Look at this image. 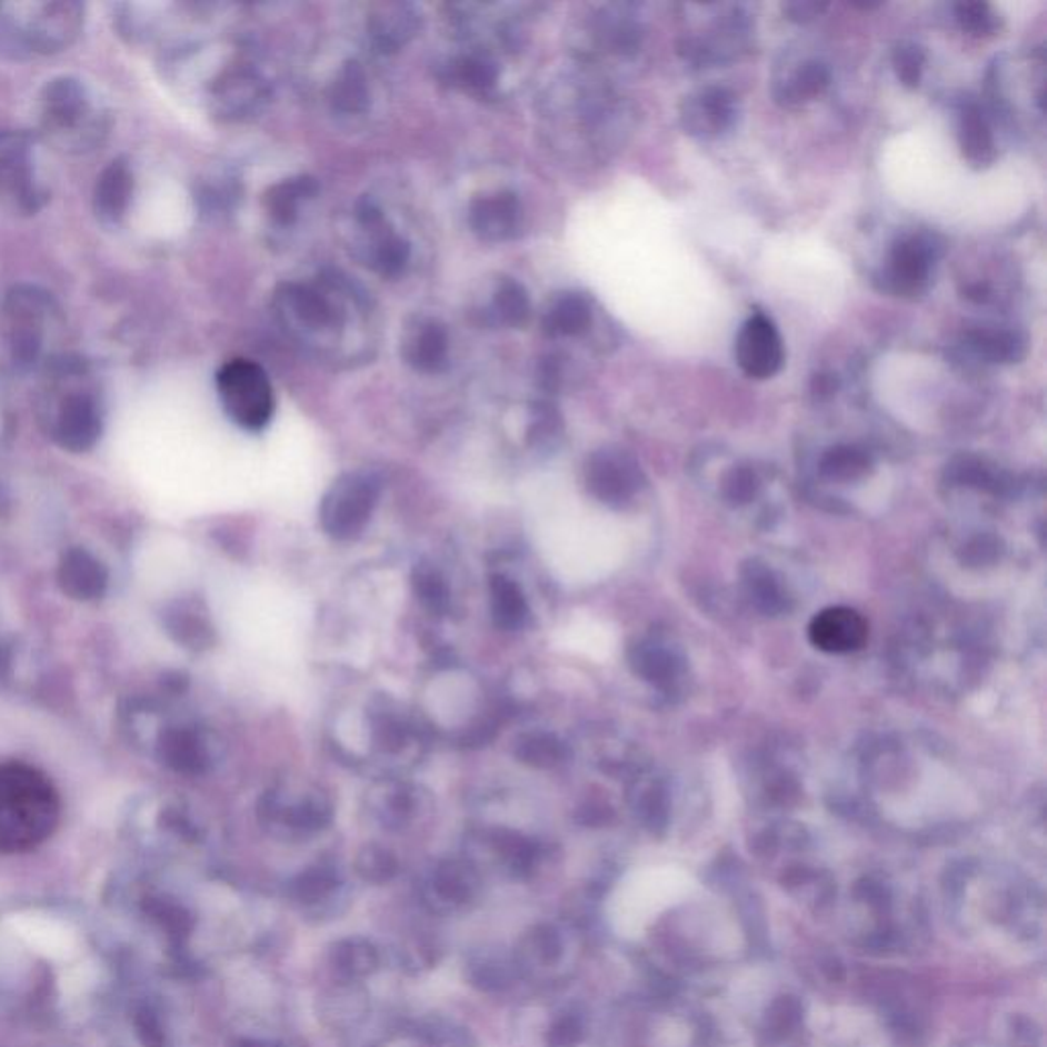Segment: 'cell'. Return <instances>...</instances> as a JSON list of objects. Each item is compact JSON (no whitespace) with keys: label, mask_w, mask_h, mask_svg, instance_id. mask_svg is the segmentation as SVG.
<instances>
[{"label":"cell","mask_w":1047,"mask_h":1047,"mask_svg":"<svg viewBox=\"0 0 1047 1047\" xmlns=\"http://www.w3.org/2000/svg\"><path fill=\"white\" fill-rule=\"evenodd\" d=\"M379 501V481L369 473H346L333 481L321 499L320 524L336 540L358 537L371 520Z\"/></svg>","instance_id":"cell-9"},{"label":"cell","mask_w":1047,"mask_h":1047,"mask_svg":"<svg viewBox=\"0 0 1047 1047\" xmlns=\"http://www.w3.org/2000/svg\"><path fill=\"white\" fill-rule=\"evenodd\" d=\"M231 1047H287L279 1041H269V1039H258V1037H240L233 1041Z\"/></svg>","instance_id":"cell-49"},{"label":"cell","mask_w":1047,"mask_h":1047,"mask_svg":"<svg viewBox=\"0 0 1047 1047\" xmlns=\"http://www.w3.org/2000/svg\"><path fill=\"white\" fill-rule=\"evenodd\" d=\"M594 311L588 297L581 293H562L550 303L542 328L552 338H575L589 330Z\"/></svg>","instance_id":"cell-23"},{"label":"cell","mask_w":1047,"mask_h":1047,"mask_svg":"<svg viewBox=\"0 0 1047 1047\" xmlns=\"http://www.w3.org/2000/svg\"><path fill=\"white\" fill-rule=\"evenodd\" d=\"M238 199V187L236 182H221V185H207L203 191L199 192V203L203 207L205 213H221L231 209V205Z\"/></svg>","instance_id":"cell-43"},{"label":"cell","mask_w":1047,"mask_h":1047,"mask_svg":"<svg viewBox=\"0 0 1047 1047\" xmlns=\"http://www.w3.org/2000/svg\"><path fill=\"white\" fill-rule=\"evenodd\" d=\"M489 604H491L493 622L501 630H518L528 618V604H526L522 589L506 575L491 577Z\"/></svg>","instance_id":"cell-27"},{"label":"cell","mask_w":1047,"mask_h":1047,"mask_svg":"<svg viewBox=\"0 0 1047 1047\" xmlns=\"http://www.w3.org/2000/svg\"><path fill=\"white\" fill-rule=\"evenodd\" d=\"M491 845L501 868L506 869L511 878H528L532 874L538 861V849L530 839L513 832H499L493 837Z\"/></svg>","instance_id":"cell-31"},{"label":"cell","mask_w":1047,"mask_h":1047,"mask_svg":"<svg viewBox=\"0 0 1047 1047\" xmlns=\"http://www.w3.org/2000/svg\"><path fill=\"white\" fill-rule=\"evenodd\" d=\"M864 465V457L854 448H837L827 457V467L832 473H851Z\"/></svg>","instance_id":"cell-44"},{"label":"cell","mask_w":1047,"mask_h":1047,"mask_svg":"<svg viewBox=\"0 0 1047 1047\" xmlns=\"http://www.w3.org/2000/svg\"><path fill=\"white\" fill-rule=\"evenodd\" d=\"M48 385L53 391L51 428L62 447L87 450L97 442L102 428V409L92 387L89 365L80 358H51Z\"/></svg>","instance_id":"cell-3"},{"label":"cell","mask_w":1047,"mask_h":1047,"mask_svg":"<svg viewBox=\"0 0 1047 1047\" xmlns=\"http://www.w3.org/2000/svg\"><path fill=\"white\" fill-rule=\"evenodd\" d=\"M450 72L457 84L465 89L479 90V92L491 89L498 82V66L491 58L481 53H471V56H462L459 60H455L450 66Z\"/></svg>","instance_id":"cell-36"},{"label":"cell","mask_w":1047,"mask_h":1047,"mask_svg":"<svg viewBox=\"0 0 1047 1047\" xmlns=\"http://www.w3.org/2000/svg\"><path fill=\"white\" fill-rule=\"evenodd\" d=\"M959 146H961L964 158L970 162L971 167H988L997 158L993 129L988 126V119L984 117L980 107L976 104L964 107L959 116Z\"/></svg>","instance_id":"cell-24"},{"label":"cell","mask_w":1047,"mask_h":1047,"mask_svg":"<svg viewBox=\"0 0 1047 1047\" xmlns=\"http://www.w3.org/2000/svg\"><path fill=\"white\" fill-rule=\"evenodd\" d=\"M958 23L970 36H993L998 29V13L988 2H959Z\"/></svg>","instance_id":"cell-39"},{"label":"cell","mask_w":1047,"mask_h":1047,"mask_svg":"<svg viewBox=\"0 0 1047 1047\" xmlns=\"http://www.w3.org/2000/svg\"><path fill=\"white\" fill-rule=\"evenodd\" d=\"M812 393L818 397H829L839 389V379L832 372H818L812 377Z\"/></svg>","instance_id":"cell-46"},{"label":"cell","mask_w":1047,"mask_h":1047,"mask_svg":"<svg viewBox=\"0 0 1047 1047\" xmlns=\"http://www.w3.org/2000/svg\"><path fill=\"white\" fill-rule=\"evenodd\" d=\"M143 910L148 913L150 919L160 925L162 931L167 933L170 946L174 949L177 961L185 964L182 949H185V944H187V939L191 937L192 929H195V917H192L191 910L182 907L172 898H146Z\"/></svg>","instance_id":"cell-26"},{"label":"cell","mask_w":1047,"mask_h":1047,"mask_svg":"<svg viewBox=\"0 0 1047 1047\" xmlns=\"http://www.w3.org/2000/svg\"><path fill=\"white\" fill-rule=\"evenodd\" d=\"M467 980L481 993H503L520 980L513 956L499 949H479L467 959Z\"/></svg>","instance_id":"cell-21"},{"label":"cell","mask_w":1047,"mask_h":1047,"mask_svg":"<svg viewBox=\"0 0 1047 1047\" xmlns=\"http://www.w3.org/2000/svg\"><path fill=\"white\" fill-rule=\"evenodd\" d=\"M48 197L39 172L38 141L27 131H0V203L14 213L33 216Z\"/></svg>","instance_id":"cell-7"},{"label":"cell","mask_w":1047,"mask_h":1047,"mask_svg":"<svg viewBox=\"0 0 1047 1047\" xmlns=\"http://www.w3.org/2000/svg\"><path fill=\"white\" fill-rule=\"evenodd\" d=\"M805 1021V1005L794 995L774 998L764 1017V1035L771 1044L788 1041L796 1031H800Z\"/></svg>","instance_id":"cell-30"},{"label":"cell","mask_w":1047,"mask_h":1047,"mask_svg":"<svg viewBox=\"0 0 1047 1047\" xmlns=\"http://www.w3.org/2000/svg\"><path fill=\"white\" fill-rule=\"evenodd\" d=\"M868 620L861 614L837 606L818 612L808 626V639L818 651L845 655L859 651L868 642Z\"/></svg>","instance_id":"cell-14"},{"label":"cell","mask_w":1047,"mask_h":1047,"mask_svg":"<svg viewBox=\"0 0 1047 1047\" xmlns=\"http://www.w3.org/2000/svg\"><path fill=\"white\" fill-rule=\"evenodd\" d=\"M933 260L935 248L920 236L896 242L881 277V289L900 297L923 293L931 279Z\"/></svg>","instance_id":"cell-12"},{"label":"cell","mask_w":1047,"mask_h":1047,"mask_svg":"<svg viewBox=\"0 0 1047 1047\" xmlns=\"http://www.w3.org/2000/svg\"><path fill=\"white\" fill-rule=\"evenodd\" d=\"M820 970H822L825 978L830 980V983H844L845 976H847L844 961L839 958L822 959V961H820Z\"/></svg>","instance_id":"cell-47"},{"label":"cell","mask_w":1047,"mask_h":1047,"mask_svg":"<svg viewBox=\"0 0 1047 1047\" xmlns=\"http://www.w3.org/2000/svg\"><path fill=\"white\" fill-rule=\"evenodd\" d=\"M60 309L50 293L31 285H19L4 297L0 309V340L14 371H36L48 355L51 332Z\"/></svg>","instance_id":"cell-6"},{"label":"cell","mask_w":1047,"mask_h":1047,"mask_svg":"<svg viewBox=\"0 0 1047 1047\" xmlns=\"http://www.w3.org/2000/svg\"><path fill=\"white\" fill-rule=\"evenodd\" d=\"M735 355L749 379L766 381L774 377L784 365V345L776 323L761 311L754 313L742 323Z\"/></svg>","instance_id":"cell-11"},{"label":"cell","mask_w":1047,"mask_h":1047,"mask_svg":"<svg viewBox=\"0 0 1047 1047\" xmlns=\"http://www.w3.org/2000/svg\"><path fill=\"white\" fill-rule=\"evenodd\" d=\"M516 757L532 767H549L561 759V742L549 735H526L516 741Z\"/></svg>","instance_id":"cell-38"},{"label":"cell","mask_w":1047,"mask_h":1047,"mask_svg":"<svg viewBox=\"0 0 1047 1047\" xmlns=\"http://www.w3.org/2000/svg\"><path fill=\"white\" fill-rule=\"evenodd\" d=\"M588 1015L579 1007H565L550 1017L545 1029L547 1047H581L588 1039Z\"/></svg>","instance_id":"cell-32"},{"label":"cell","mask_w":1047,"mask_h":1047,"mask_svg":"<svg viewBox=\"0 0 1047 1047\" xmlns=\"http://www.w3.org/2000/svg\"><path fill=\"white\" fill-rule=\"evenodd\" d=\"M330 966L342 983L358 984L381 968V954L365 937H345L330 949Z\"/></svg>","instance_id":"cell-19"},{"label":"cell","mask_w":1047,"mask_h":1047,"mask_svg":"<svg viewBox=\"0 0 1047 1047\" xmlns=\"http://www.w3.org/2000/svg\"><path fill=\"white\" fill-rule=\"evenodd\" d=\"M567 951V939L561 927L552 923H537L518 939L513 961L520 978H540L561 966Z\"/></svg>","instance_id":"cell-15"},{"label":"cell","mask_w":1047,"mask_h":1047,"mask_svg":"<svg viewBox=\"0 0 1047 1047\" xmlns=\"http://www.w3.org/2000/svg\"><path fill=\"white\" fill-rule=\"evenodd\" d=\"M966 297L970 301H976V303H986L990 299V287L986 282H974V285H968L966 287Z\"/></svg>","instance_id":"cell-48"},{"label":"cell","mask_w":1047,"mask_h":1047,"mask_svg":"<svg viewBox=\"0 0 1047 1047\" xmlns=\"http://www.w3.org/2000/svg\"><path fill=\"white\" fill-rule=\"evenodd\" d=\"M221 408L243 430H262L275 413V393L269 375L255 360L233 358L216 377Z\"/></svg>","instance_id":"cell-8"},{"label":"cell","mask_w":1047,"mask_h":1047,"mask_svg":"<svg viewBox=\"0 0 1047 1047\" xmlns=\"http://www.w3.org/2000/svg\"><path fill=\"white\" fill-rule=\"evenodd\" d=\"M352 291L342 282H285L275 309L285 330L303 345H336L345 332Z\"/></svg>","instance_id":"cell-4"},{"label":"cell","mask_w":1047,"mask_h":1047,"mask_svg":"<svg viewBox=\"0 0 1047 1047\" xmlns=\"http://www.w3.org/2000/svg\"><path fill=\"white\" fill-rule=\"evenodd\" d=\"M133 195V170L126 158L104 168L94 187V211L102 221L117 223L126 216Z\"/></svg>","instance_id":"cell-18"},{"label":"cell","mask_w":1047,"mask_h":1047,"mask_svg":"<svg viewBox=\"0 0 1047 1047\" xmlns=\"http://www.w3.org/2000/svg\"><path fill=\"white\" fill-rule=\"evenodd\" d=\"M968 346L974 355L984 358L986 362H1019L1025 357V340L1013 330L1000 328H978L966 336Z\"/></svg>","instance_id":"cell-28"},{"label":"cell","mask_w":1047,"mask_h":1047,"mask_svg":"<svg viewBox=\"0 0 1047 1047\" xmlns=\"http://www.w3.org/2000/svg\"><path fill=\"white\" fill-rule=\"evenodd\" d=\"M320 192V185L313 177H293L285 179L277 185H272L269 191L265 192V211L277 226H293L299 218L301 205L313 199Z\"/></svg>","instance_id":"cell-22"},{"label":"cell","mask_w":1047,"mask_h":1047,"mask_svg":"<svg viewBox=\"0 0 1047 1047\" xmlns=\"http://www.w3.org/2000/svg\"><path fill=\"white\" fill-rule=\"evenodd\" d=\"M418 27L416 13L403 4L381 7L369 21L372 43L381 51H396L408 41Z\"/></svg>","instance_id":"cell-25"},{"label":"cell","mask_w":1047,"mask_h":1047,"mask_svg":"<svg viewBox=\"0 0 1047 1047\" xmlns=\"http://www.w3.org/2000/svg\"><path fill=\"white\" fill-rule=\"evenodd\" d=\"M82 27L80 2H0V56L27 60L66 50Z\"/></svg>","instance_id":"cell-2"},{"label":"cell","mask_w":1047,"mask_h":1047,"mask_svg":"<svg viewBox=\"0 0 1047 1047\" xmlns=\"http://www.w3.org/2000/svg\"><path fill=\"white\" fill-rule=\"evenodd\" d=\"M829 68L822 62L810 60L794 72L792 78L788 80V87L784 90V97L788 102L812 101L829 89Z\"/></svg>","instance_id":"cell-35"},{"label":"cell","mask_w":1047,"mask_h":1047,"mask_svg":"<svg viewBox=\"0 0 1047 1047\" xmlns=\"http://www.w3.org/2000/svg\"><path fill=\"white\" fill-rule=\"evenodd\" d=\"M469 226L487 243L510 242L524 226V207L511 191L487 192L469 205Z\"/></svg>","instance_id":"cell-13"},{"label":"cell","mask_w":1047,"mask_h":1047,"mask_svg":"<svg viewBox=\"0 0 1047 1047\" xmlns=\"http://www.w3.org/2000/svg\"><path fill=\"white\" fill-rule=\"evenodd\" d=\"M60 820V796L41 771L0 766V851H26L48 839Z\"/></svg>","instance_id":"cell-1"},{"label":"cell","mask_w":1047,"mask_h":1047,"mask_svg":"<svg viewBox=\"0 0 1047 1047\" xmlns=\"http://www.w3.org/2000/svg\"><path fill=\"white\" fill-rule=\"evenodd\" d=\"M588 481L598 496L612 498L628 481V465L616 452H598L589 460Z\"/></svg>","instance_id":"cell-33"},{"label":"cell","mask_w":1047,"mask_h":1047,"mask_svg":"<svg viewBox=\"0 0 1047 1047\" xmlns=\"http://www.w3.org/2000/svg\"><path fill=\"white\" fill-rule=\"evenodd\" d=\"M737 121V99L720 87L700 90L681 107V123L691 136L710 138L732 128Z\"/></svg>","instance_id":"cell-16"},{"label":"cell","mask_w":1047,"mask_h":1047,"mask_svg":"<svg viewBox=\"0 0 1047 1047\" xmlns=\"http://www.w3.org/2000/svg\"><path fill=\"white\" fill-rule=\"evenodd\" d=\"M332 102L338 111L360 113L369 104L367 77L360 66L346 64L332 87Z\"/></svg>","instance_id":"cell-34"},{"label":"cell","mask_w":1047,"mask_h":1047,"mask_svg":"<svg viewBox=\"0 0 1047 1047\" xmlns=\"http://www.w3.org/2000/svg\"><path fill=\"white\" fill-rule=\"evenodd\" d=\"M532 316L528 291L513 279H499L489 303L483 307V321L493 328H522Z\"/></svg>","instance_id":"cell-20"},{"label":"cell","mask_w":1047,"mask_h":1047,"mask_svg":"<svg viewBox=\"0 0 1047 1047\" xmlns=\"http://www.w3.org/2000/svg\"><path fill=\"white\" fill-rule=\"evenodd\" d=\"M784 14L794 21V23H808L812 19H817L818 14L825 13L827 11V4H818V2H786L784 7Z\"/></svg>","instance_id":"cell-45"},{"label":"cell","mask_w":1047,"mask_h":1047,"mask_svg":"<svg viewBox=\"0 0 1047 1047\" xmlns=\"http://www.w3.org/2000/svg\"><path fill=\"white\" fill-rule=\"evenodd\" d=\"M358 876L369 884H387L399 871L396 856L379 845L365 847L357 857Z\"/></svg>","instance_id":"cell-37"},{"label":"cell","mask_w":1047,"mask_h":1047,"mask_svg":"<svg viewBox=\"0 0 1047 1047\" xmlns=\"http://www.w3.org/2000/svg\"><path fill=\"white\" fill-rule=\"evenodd\" d=\"M413 589L426 608L432 612H445L448 606V589L445 579L432 567H420L413 575Z\"/></svg>","instance_id":"cell-41"},{"label":"cell","mask_w":1047,"mask_h":1047,"mask_svg":"<svg viewBox=\"0 0 1047 1047\" xmlns=\"http://www.w3.org/2000/svg\"><path fill=\"white\" fill-rule=\"evenodd\" d=\"M133 1027L136 1034L140 1037V1044L143 1047H170L168 1046L167 1029L164 1023L160 1019L158 1010L152 1005H140L133 1015Z\"/></svg>","instance_id":"cell-42"},{"label":"cell","mask_w":1047,"mask_h":1047,"mask_svg":"<svg viewBox=\"0 0 1047 1047\" xmlns=\"http://www.w3.org/2000/svg\"><path fill=\"white\" fill-rule=\"evenodd\" d=\"M340 888L338 871L330 866H313L301 871L289 886V895L301 907H318Z\"/></svg>","instance_id":"cell-29"},{"label":"cell","mask_w":1047,"mask_h":1047,"mask_svg":"<svg viewBox=\"0 0 1047 1047\" xmlns=\"http://www.w3.org/2000/svg\"><path fill=\"white\" fill-rule=\"evenodd\" d=\"M403 358L411 369L435 375L445 371L450 357L447 328L436 320H418L403 340Z\"/></svg>","instance_id":"cell-17"},{"label":"cell","mask_w":1047,"mask_h":1047,"mask_svg":"<svg viewBox=\"0 0 1047 1047\" xmlns=\"http://www.w3.org/2000/svg\"><path fill=\"white\" fill-rule=\"evenodd\" d=\"M39 116L51 143L68 152L94 150L107 136V117L78 78L50 80L39 94Z\"/></svg>","instance_id":"cell-5"},{"label":"cell","mask_w":1047,"mask_h":1047,"mask_svg":"<svg viewBox=\"0 0 1047 1047\" xmlns=\"http://www.w3.org/2000/svg\"><path fill=\"white\" fill-rule=\"evenodd\" d=\"M925 62H927V56H925V50L913 43V41H905L900 46H896L895 53H893V64H895L896 77L898 80L908 87V89H917L923 80V70H925Z\"/></svg>","instance_id":"cell-40"},{"label":"cell","mask_w":1047,"mask_h":1047,"mask_svg":"<svg viewBox=\"0 0 1047 1047\" xmlns=\"http://www.w3.org/2000/svg\"><path fill=\"white\" fill-rule=\"evenodd\" d=\"M481 878L473 864L462 859L440 861L423 884V905L435 915H457L473 907Z\"/></svg>","instance_id":"cell-10"}]
</instances>
